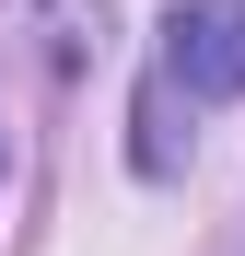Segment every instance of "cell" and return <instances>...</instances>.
I'll return each instance as SVG.
<instances>
[{
  "mask_svg": "<svg viewBox=\"0 0 245 256\" xmlns=\"http://www.w3.org/2000/svg\"><path fill=\"white\" fill-rule=\"evenodd\" d=\"M233 256H245V244H233Z\"/></svg>",
  "mask_w": 245,
  "mask_h": 256,
  "instance_id": "obj_2",
  "label": "cell"
},
{
  "mask_svg": "<svg viewBox=\"0 0 245 256\" xmlns=\"http://www.w3.org/2000/svg\"><path fill=\"white\" fill-rule=\"evenodd\" d=\"M163 70L187 105H233L245 94V0H187L163 24Z\"/></svg>",
  "mask_w": 245,
  "mask_h": 256,
  "instance_id": "obj_1",
  "label": "cell"
}]
</instances>
